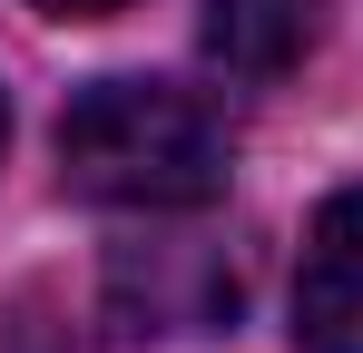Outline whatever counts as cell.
Listing matches in <instances>:
<instances>
[{"mask_svg":"<svg viewBox=\"0 0 363 353\" xmlns=\"http://www.w3.org/2000/svg\"><path fill=\"white\" fill-rule=\"evenodd\" d=\"M0 138H10V108H0Z\"/></svg>","mask_w":363,"mask_h":353,"instance_id":"obj_6","label":"cell"},{"mask_svg":"<svg viewBox=\"0 0 363 353\" xmlns=\"http://www.w3.org/2000/svg\"><path fill=\"white\" fill-rule=\"evenodd\" d=\"M314 30H324V0H206V59L245 89L285 79L314 50Z\"/></svg>","mask_w":363,"mask_h":353,"instance_id":"obj_4","label":"cell"},{"mask_svg":"<svg viewBox=\"0 0 363 353\" xmlns=\"http://www.w3.org/2000/svg\"><path fill=\"white\" fill-rule=\"evenodd\" d=\"M128 314H147L138 334H206L236 314V265L206 245H157V255H118Z\"/></svg>","mask_w":363,"mask_h":353,"instance_id":"obj_3","label":"cell"},{"mask_svg":"<svg viewBox=\"0 0 363 353\" xmlns=\"http://www.w3.org/2000/svg\"><path fill=\"white\" fill-rule=\"evenodd\" d=\"M295 334H304V353H363V186H344L304 226Z\"/></svg>","mask_w":363,"mask_h":353,"instance_id":"obj_2","label":"cell"},{"mask_svg":"<svg viewBox=\"0 0 363 353\" xmlns=\"http://www.w3.org/2000/svg\"><path fill=\"white\" fill-rule=\"evenodd\" d=\"M40 10H60V20H99V10H128V0H40Z\"/></svg>","mask_w":363,"mask_h":353,"instance_id":"obj_5","label":"cell"},{"mask_svg":"<svg viewBox=\"0 0 363 353\" xmlns=\"http://www.w3.org/2000/svg\"><path fill=\"white\" fill-rule=\"evenodd\" d=\"M60 176L89 206H206L226 186V128L167 79H99L60 118Z\"/></svg>","mask_w":363,"mask_h":353,"instance_id":"obj_1","label":"cell"}]
</instances>
